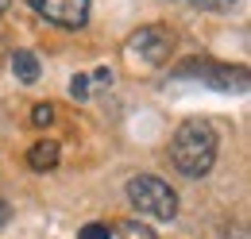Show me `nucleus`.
<instances>
[{
  "label": "nucleus",
  "mask_w": 251,
  "mask_h": 239,
  "mask_svg": "<svg viewBox=\"0 0 251 239\" xmlns=\"http://www.w3.org/2000/svg\"><path fill=\"white\" fill-rule=\"evenodd\" d=\"M70 93H74V100H89V77L77 73V77L70 81Z\"/></svg>",
  "instance_id": "obj_12"
},
{
  "label": "nucleus",
  "mask_w": 251,
  "mask_h": 239,
  "mask_svg": "<svg viewBox=\"0 0 251 239\" xmlns=\"http://www.w3.org/2000/svg\"><path fill=\"white\" fill-rule=\"evenodd\" d=\"M8 220H12V209H8V201H4V197H0V232H4V228H8Z\"/></svg>",
  "instance_id": "obj_13"
},
{
  "label": "nucleus",
  "mask_w": 251,
  "mask_h": 239,
  "mask_svg": "<svg viewBox=\"0 0 251 239\" xmlns=\"http://www.w3.org/2000/svg\"><path fill=\"white\" fill-rule=\"evenodd\" d=\"M112 236L116 239H155V232L147 224H139V220H124L120 228H112Z\"/></svg>",
  "instance_id": "obj_8"
},
{
  "label": "nucleus",
  "mask_w": 251,
  "mask_h": 239,
  "mask_svg": "<svg viewBox=\"0 0 251 239\" xmlns=\"http://www.w3.org/2000/svg\"><path fill=\"white\" fill-rule=\"evenodd\" d=\"M27 8L39 20L66 31H77L89 24V0H27Z\"/></svg>",
  "instance_id": "obj_5"
},
{
  "label": "nucleus",
  "mask_w": 251,
  "mask_h": 239,
  "mask_svg": "<svg viewBox=\"0 0 251 239\" xmlns=\"http://www.w3.org/2000/svg\"><path fill=\"white\" fill-rule=\"evenodd\" d=\"M31 123L35 127H50V123H54V108H50V104H35L31 108Z\"/></svg>",
  "instance_id": "obj_10"
},
{
  "label": "nucleus",
  "mask_w": 251,
  "mask_h": 239,
  "mask_svg": "<svg viewBox=\"0 0 251 239\" xmlns=\"http://www.w3.org/2000/svg\"><path fill=\"white\" fill-rule=\"evenodd\" d=\"M12 73H16V81H24V85H35L39 81V58H35L31 50H16L12 54Z\"/></svg>",
  "instance_id": "obj_7"
},
{
  "label": "nucleus",
  "mask_w": 251,
  "mask_h": 239,
  "mask_svg": "<svg viewBox=\"0 0 251 239\" xmlns=\"http://www.w3.org/2000/svg\"><path fill=\"white\" fill-rule=\"evenodd\" d=\"M4 8H8V0H0V12H4Z\"/></svg>",
  "instance_id": "obj_14"
},
{
  "label": "nucleus",
  "mask_w": 251,
  "mask_h": 239,
  "mask_svg": "<svg viewBox=\"0 0 251 239\" xmlns=\"http://www.w3.org/2000/svg\"><path fill=\"white\" fill-rule=\"evenodd\" d=\"M189 4L201 8V12H213V16H224V12L236 8V0H189Z\"/></svg>",
  "instance_id": "obj_9"
},
{
  "label": "nucleus",
  "mask_w": 251,
  "mask_h": 239,
  "mask_svg": "<svg viewBox=\"0 0 251 239\" xmlns=\"http://www.w3.org/2000/svg\"><path fill=\"white\" fill-rule=\"evenodd\" d=\"M127 50L139 54L147 66H166L170 50H174V31L162 27V24H147V27H139L127 39Z\"/></svg>",
  "instance_id": "obj_4"
},
{
  "label": "nucleus",
  "mask_w": 251,
  "mask_h": 239,
  "mask_svg": "<svg viewBox=\"0 0 251 239\" xmlns=\"http://www.w3.org/2000/svg\"><path fill=\"white\" fill-rule=\"evenodd\" d=\"M77 239H112V228L108 224H85L77 232Z\"/></svg>",
  "instance_id": "obj_11"
},
{
  "label": "nucleus",
  "mask_w": 251,
  "mask_h": 239,
  "mask_svg": "<svg viewBox=\"0 0 251 239\" xmlns=\"http://www.w3.org/2000/svg\"><path fill=\"white\" fill-rule=\"evenodd\" d=\"M124 197L127 205L158 224H170L178 216V193L170 189V181H162L158 174H131L124 181Z\"/></svg>",
  "instance_id": "obj_2"
},
{
  "label": "nucleus",
  "mask_w": 251,
  "mask_h": 239,
  "mask_svg": "<svg viewBox=\"0 0 251 239\" xmlns=\"http://www.w3.org/2000/svg\"><path fill=\"white\" fill-rule=\"evenodd\" d=\"M217 131L209 120H186L170 139V162L182 178H205L217 166Z\"/></svg>",
  "instance_id": "obj_1"
},
{
  "label": "nucleus",
  "mask_w": 251,
  "mask_h": 239,
  "mask_svg": "<svg viewBox=\"0 0 251 239\" xmlns=\"http://www.w3.org/2000/svg\"><path fill=\"white\" fill-rule=\"evenodd\" d=\"M58 158H62V147H58L54 139H39V143L27 150V166H31L35 174H47V170H54V166H58Z\"/></svg>",
  "instance_id": "obj_6"
},
{
  "label": "nucleus",
  "mask_w": 251,
  "mask_h": 239,
  "mask_svg": "<svg viewBox=\"0 0 251 239\" xmlns=\"http://www.w3.org/2000/svg\"><path fill=\"white\" fill-rule=\"evenodd\" d=\"M174 73L178 77H201V81L220 85V89H248V70L244 66H224V62H213V58H189Z\"/></svg>",
  "instance_id": "obj_3"
}]
</instances>
